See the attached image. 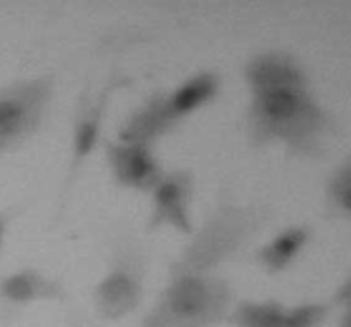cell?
<instances>
[{
	"mask_svg": "<svg viewBox=\"0 0 351 327\" xmlns=\"http://www.w3.org/2000/svg\"><path fill=\"white\" fill-rule=\"evenodd\" d=\"M129 79L117 75V77L110 79L106 88L96 96L95 99H84L79 110L77 120H75V129H74V143H72V161H71V171H69V180L65 185V191L69 185L72 184L74 177L77 175L79 167L82 161L91 154L98 144L99 134H101L103 125V117H105L106 106H108L110 98L117 89L127 86Z\"/></svg>",
	"mask_w": 351,
	"mask_h": 327,
	"instance_id": "obj_7",
	"label": "cell"
},
{
	"mask_svg": "<svg viewBox=\"0 0 351 327\" xmlns=\"http://www.w3.org/2000/svg\"><path fill=\"white\" fill-rule=\"evenodd\" d=\"M288 307L276 300L240 302L228 314V322L233 327H287Z\"/></svg>",
	"mask_w": 351,
	"mask_h": 327,
	"instance_id": "obj_13",
	"label": "cell"
},
{
	"mask_svg": "<svg viewBox=\"0 0 351 327\" xmlns=\"http://www.w3.org/2000/svg\"><path fill=\"white\" fill-rule=\"evenodd\" d=\"M71 327H96V326L89 324V322L86 321H81V319H75V321L71 322Z\"/></svg>",
	"mask_w": 351,
	"mask_h": 327,
	"instance_id": "obj_16",
	"label": "cell"
},
{
	"mask_svg": "<svg viewBox=\"0 0 351 327\" xmlns=\"http://www.w3.org/2000/svg\"><path fill=\"white\" fill-rule=\"evenodd\" d=\"M64 288L34 269H23L0 278V304L27 307L34 302L60 300Z\"/></svg>",
	"mask_w": 351,
	"mask_h": 327,
	"instance_id": "obj_9",
	"label": "cell"
},
{
	"mask_svg": "<svg viewBox=\"0 0 351 327\" xmlns=\"http://www.w3.org/2000/svg\"><path fill=\"white\" fill-rule=\"evenodd\" d=\"M105 153L113 178L122 187L141 192L154 191L163 178V170L149 147L108 141Z\"/></svg>",
	"mask_w": 351,
	"mask_h": 327,
	"instance_id": "obj_5",
	"label": "cell"
},
{
	"mask_svg": "<svg viewBox=\"0 0 351 327\" xmlns=\"http://www.w3.org/2000/svg\"><path fill=\"white\" fill-rule=\"evenodd\" d=\"M141 295L143 287L136 267L117 266L96 287V312L106 321H120L136 311Z\"/></svg>",
	"mask_w": 351,
	"mask_h": 327,
	"instance_id": "obj_8",
	"label": "cell"
},
{
	"mask_svg": "<svg viewBox=\"0 0 351 327\" xmlns=\"http://www.w3.org/2000/svg\"><path fill=\"white\" fill-rule=\"evenodd\" d=\"M232 288L209 273L173 271L141 327H216L232 311Z\"/></svg>",
	"mask_w": 351,
	"mask_h": 327,
	"instance_id": "obj_2",
	"label": "cell"
},
{
	"mask_svg": "<svg viewBox=\"0 0 351 327\" xmlns=\"http://www.w3.org/2000/svg\"><path fill=\"white\" fill-rule=\"evenodd\" d=\"M170 127L163 110V95H153L125 120L119 132V141L149 147Z\"/></svg>",
	"mask_w": 351,
	"mask_h": 327,
	"instance_id": "obj_11",
	"label": "cell"
},
{
	"mask_svg": "<svg viewBox=\"0 0 351 327\" xmlns=\"http://www.w3.org/2000/svg\"><path fill=\"white\" fill-rule=\"evenodd\" d=\"M17 215V209H7V211H0V250L3 247V240H5L7 226L12 221L14 216Z\"/></svg>",
	"mask_w": 351,
	"mask_h": 327,
	"instance_id": "obj_15",
	"label": "cell"
},
{
	"mask_svg": "<svg viewBox=\"0 0 351 327\" xmlns=\"http://www.w3.org/2000/svg\"><path fill=\"white\" fill-rule=\"evenodd\" d=\"M51 96L50 75L0 86V156L21 146L40 129Z\"/></svg>",
	"mask_w": 351,
	"mask_h": 327,
	"instance_id": "obj_4",
	"label": "cell"
},
{
	"mask_svg": "<svg viewBox=\"0 0 351 327\" xmlns=\"http://www.w3.org/2000/svg\"><path fill=\"white\" fill-rule=\"evenodd\" d=\"M243 75L250 89L249 132L254 144L283 143L302 156L322 153L331 120L312 96L297 58L283 51L256 55Z\"/></svg>",
	"mask_w": 351,
	"mask_h": 327,
	"instance_id": "obj_1",
	"label": "cell"
},
{
	"mask_svg": "<svg viewBox=\"0 0 351 327\" xmlns=\"http://www.w3.org/2000/svg\"><path fill=\"white\" fill-rule=\"evenodd\" d=\"M219 89V75L204 71L182 82L171 95H163V110L170 125L208 105Z\"/></svg>",
	"mask_w": 351,
	"mask_h": 327,
	"instance_id": "obj_10",
	"label": "cell"
},
{
	"mask_svg": "<svg viewBox=\"0 0 351 327\" xmlns=\"http://www.w3.org/2000/svg\"><path fill=\"white\" fill-rule=\"evenodd\" d=\"M308 239H311V230L305 226H290L274 237L263 249L257 250V263L267 273H281L300 256Z\"/></svg>",
	"mask_w": 351,
	"mask_h": 327,
	"instance_id": "obj_12",
	"label": "cell"
},
{
	"mask_svg": "<svg viewBox=\"0 0 351 327\" xmlns=\"http://www.w3.org/2000/svg\"><path fill=\"white\" fill-rule=\"evenodd\" d=\"M192 175L178 170L163 175L153 191V213L149 228L173 226L182 233H192L191 219Z\"/></svg>",
	"mask_w": 351,
	"mask_h": 327,
	"instance_id": "obj_6",
	"label": "cell"
},
{
	"mask_svg": "<svg viewBox=\"0 0 351 327\" xmlns=\"http://www.w3.org/2000/svg\"><path fill=\"white\" fill-rule=\"evenodd\" d=\"M350 178L351 165L350 158H346L335 171L328 184V201L331 209L339 218H350Z\"/></svg>",
	"mask_w": 351,
	"mask_h": 327,
	"instance_id": "obj_14",
	"label": "cell"
},
{
	"mask_svg": "<svg viewBox=\"0 0 351 327\" xmlns=\"http://www.w3.org/2000/svg\"><path fill=\"white\" fill-rule=\"evenodd\" d=\"M256 226V215L247 209L235 206L221 208L199 232L191 247L185 250L184 257L173 266V271L209 273L240 249Z\"/></svg>",
	"mask_w": 351,
	"mask_h": 327,
	"instance_id": "obj_3",
	"label": "cell"
}]
</instances>
